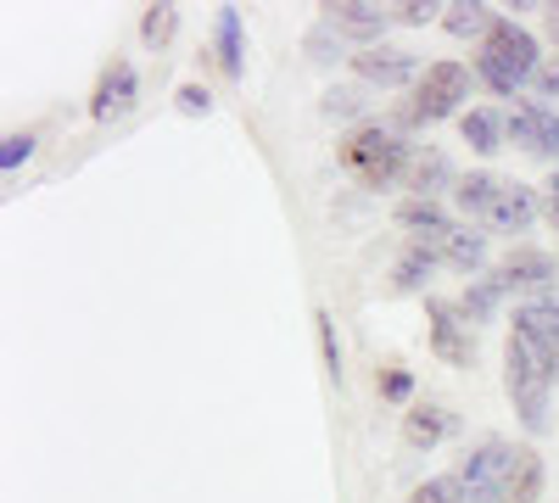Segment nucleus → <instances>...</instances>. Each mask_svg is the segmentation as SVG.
Instances as JSON below:
<instances>
[{"instance_id": "obj_1", "label": "nucleus", "mask_w": 559, "mask_h": 503, "mask_svg": "<svg viewBox=\"0 0 559 503\" xmlns=\"http://www.w3.org/2000/svg\"><path fill=\"white\" fill-rule=\"evenodd\" d=\"M476 73H481V84L492 89V96H515L521 84L537 79V39L521 23L498 17L492 34L481 39V51H476Z\"/></svg>"}, {"instance_id": "obj_2", "label": "nucleus", "mask_w": 559, "mask_h": 503, "mask_svg": "<svg viewBox=\"0 0 559 503\" xmlns=\"http://www.w3.org/2000/svg\"><path fill=\"white\" fill-rule=\"evenodd\" d=\"M342 168L358 179L364 191H386L397 173H408V146L381 123H358L342 141Z\"/></svg>"}, {"instance_id": "obj_3", "label": "nucleus", "mask_w": 559, "mask_h": 503, "mask_svg": "<svg viewBox=\"0 0 559 503\" xmlns=\"http://www.w3.org/2000/svg\"><path fill=\"white\" fill-rule=\"evenodd\" d=\"M548 386H554V375L543 370V358L532 352V342L521 331H509V342H503V392H509V403H515V415H521L526 431L548 426Z\"/></svg>"}, {"instance_id": "obj_4", "label": "nucleus", "mask_w": 559, "mask_h": 503, "mask_svg": "<svg viewBox=\"0 0 559 503\" xmlns=\"http://www.w3.org/2000/svg\"><path fill=\"white\" fill-rule=\"evenodd\" d=\"M464 96H471V73H464L459 62H431L426 73H419L408 107L397 112V123H403V129H414V123H437V118L459 112Z\"/></svg>"}, {"instance_id": "obj_5", "label": "nucleus", "mask_w": 559, "mask_h": 503, "mask_svg": "<svg viewBox=\"0 0 559 503\" xmlns=\"http://www.w3.org/2000/svg\"><path fill=\"white\" fill-rule=\"evenodd\" d=\"M515 453L498 436H487L476 453H464V465L453 470L459 487H464V503H503V487H509V470H515Z\"/></svg>"}, {"instance_id": "obj_6", "label": "nucleus", "mask_w": 559, "mask_h": 503, "mask_svg": "<svg viewBox=\"0 0 559 503\" xmlns=\"http://www.w3.org/2000/svg\"><path fill=\"white\" fill-rule=\"evenodd\" d=\"M426 313H431V352L442 363H453V370H471V363H476V325L459 313V302L431 297Z\"/></svg>"}, {"instance_id": "obj_7", "label": "nucleus", "mask_w": 559, "mask_h": 503, "mask_svg": "<svg viewBox=\"0 0 559 503\" xmlns=\"http://www.w3.org/2000/svg\"><path fill=\"white\" fill-rule=\"evenodd\" d=\"M515 331L532 342V352L543 358V370L559 381V297H537L515 313Z\"/></svg>"}, {"instance_id": "obj_8", "label": "nucleus", "mask_w": 559, "mask_h": 503, "mask_svg": "<svg viewBox=\"0 0 559 503\" xmlns=\"http://www.w3.org/2000/svg\"><path fill=\"white\" fill-rule=\"evenodd\" d=\"M509 134H515V146L532 152V157H559V112L526 101L509 112Z\"/></svg>"}, {"instance_id": "obj_9", "label": "nucleus", "mask_w": 559, "mask_h": 503, "mask_svg": "<svg viewBox=\"0 0 559 503\" xmlns=\"http://www.w3.org/2000/svg\"><path fill=\"white\" fill-rule=\"evenodd\" d=\"M492 280H498L503 291H548V286L559 280V268H554V258H548V252L521 247V252H509V258L492 268Z\"/></svg>"}, {"instance_id": "obj_10", "label": "nucleus", "mask_w": 559, "mask_h": 503, "mask_svg": "<svg viewBox=\"0 0 559 503\" xmlns=\"http://www.w3.org/2000/svg\"><path fill=\"white\" fill-rule=\"evenodd\" d=\"M386 23H392V12L369 7V0H331V7H324V28L353 34V39H376Z\"/></svg>"}, {"instance_id": "obj_11", "label": "nucleus", "mask_w": 559, "mask_h": 503, "mask_svg": "<svg viewBox=\"0 0 559 503\" xmlns=\"http://www.w3.org/2000/svg\"><path fill=\"white\" fill-rule=\"evenodd\" d=\"M532 218H537V191L515 185V179H503V191H498V202H492V213H487V230H498V236H521Z\"/></svg>"}, {"instance_id": "obj_12", "label": "nucleus", "mask_w": 559, "mask_h": 503, "mask_svg": "<svg viewBox=\"0 0 559 503\" xmlns=\"http://www.w3.org/2000/svg\"><path fill=\"white\" fill-rule=\"evenodd\" d=\"M353 73L369 79V84H381V89H392V84L419 79V57H408V51H364V57H353Z\"/></svg>"}, {"instance_id": "obj_13", "label": "nucleus", "mask_w": 559, "mask_h": 503, "mask_svg": "<svg viewBox=\"0 0 559 503\" xmlns=\"http://www.w3.org/2000/svg\"><path fill=\"white\" fill-rule=\"evenodd\" d=\"M129 101H134V68H129V62H112V68L102 73V84H96V101H90V118L107 123V118H118Z\"/></svg>"}, {"instance_id": "obj_14", "label": "nucleus", "mask_w": 559, "mask_h": 503, "mask_svg": "<svg viewBox=\"0 0 559 503\" xmlns=\"http://www.w3.org/2000/svg\"><path fill=\"white\" fill-rule=\"evenodd\" d=\"M437 263H448V268H459V274H476L481 268V258H487V236H476V230H453L437 241V247H426Z\"/></svg>"}, {"instance_id": "obj_15", "label": "nucleus", "mask_w": 559, "mask_h": 503, "mask_svg": "<svg viewBox=\"0 0 559 503\" xmlns=\"http://www.w3.org/2000/svg\"><path fill=\"white\" fill-rule=\"evenodd\" d=\"M397 224H403V230H414V247H437V241L453 230L448 213H442L437 202H419V196L397 202Z\"/></svg>"}, {"instance_id": "obj_16", "label": "nucleus", "mask_w": 559, "mask_h": 503, "mask_svg": "<svg viewBox=\"0 0 559 503\" xmlns=\"http://www.w3.org/2000/svg\"><path fill=\"white\" fill-rule=\"evenodd\" d=\"M498 191H503V179H498V173H464V179H453V202H459V213H464V218H481V224H487Z\"/></svg>"}, {"instance_id": "obj_17", "label": "nucleus", "mask_w": 559, "mask_h": 503, "mask_svg": "<svg viewBox=\"0 0 559 503\" xmlns=\"http://www.w3.org/2000/svg\"><path fill=\"white\" fill-rule=\"evenodd\" d=\"M448 431H453V415H448V408H437V403H419V408H408V415H403V442L408 447H437Z\"/></svg>"}, {"instance_id": "obj_18", "label": "nucleus", "mask_w": 559, "mask_h": 503, "mask_svg": "<svg viewBox=\"0 0 559 503\" xmlns=\"http://www.w3.org/2000/svg\"><path fill=\"white\" fill-rule=\"evenodd\" d=\"M492 7H481V0H453V7H442V28L453 39H487L492 34Z\"/></svg>"}, {"instance_id": "obj_19", "label": "nucleus", "mask_w": 559, "mask_h": 503, "mask_svg": "<svg viewBox=\"0 0 559 503\" xmlns=\"http://www.w3.org/2000/svg\"><path fill=\"white\" fill-rule=\"evenodd\" d=\"M453 179V168H448V157L442 152H419V157H408V191L419 196V202H431L442 185Z\"/></svg>"}, {"instance_id": "obj_20", "label": "nucleus", "mask_w": 559, "mask_h": 503, "mask_svg": "<svg viewBox=\"0 0 559 503\" xmlns=\"http://www.w3.org/2000/svg\"><path fill=\"white\" fill-rule=\"evenodd\" d=\"M543 492V459L532 447L515 453V470H509V487H503V503H537Z\"/></svg>"}, {"instance_id": "obj_21", "label": "nucleus", "mask_w": 559, "mask_h": 503, "mask_svg": "<svg viewBox=\"0 0 559 503\" xmlns=\"http://www.w3.org/2000/svg\"><path fill=\"white\" fill-rule=\"evenodd\" d=\"M459 134H464V146L481 152V157L503 152V123H498L492 112H464V118H459Z\"/></svg>"}, {"instance_id": "obj_22", "label": "nucleus", "mask_w": 559, "mask_h": 503, "mask_svg": "<svg viewBox=\"0 0 559 503\" xmlns=\"http://www.w3.org/2000/svg\"><path fill=\"white\" fill-rule=\"evenodd\" d=\"M218 51H224V73L241 79V68H247L241 57L247 51H241V12L236 7H218Z\"/></svg>"}, {"instance_id": "obj_23", "label": "nucleus", "mask_w": 559, "mask_h": 503, "mask_svg": "<svg viewBox=\"0 0 559 503\" xmlns=\"http://www.w3.org/2000/svg\"><path fill=\"white\" fill-rule=\"evenodd\" d=\"M503 297H509V291H503V286L492 280V274H487V280H476L471 291H464V297H459V313H464V319H471V325H481V319H492V308H498Z\"/></svg>"}, {"instance_id": "obj_24", "label": "nucleus", "mask_w": 559, "mask_h": 503, "mask_svg": "<svg viewBox=\"0 0 559 503\" xmlns=\"http://www.w3.org/2000/svg\"><path fill=\"white\" fill-rule=\"evenodd\" d=\"M179 28V7H146V17H140V39L146 45H168Z\"/></svg>"}, {"instance_id": "obj_25", "label": "nucleus", "mask_w": 559, "mask_h": 503, "mask_svg": "<svg viewBox=\"0 0 559 503\" xmlns=\"http://www.w3.org/2000/svg\"><path fill=\"white\" fill-rule=\"evenodd\" d=\"M431 268H437V258L426 247H408L403 263H397V291H419V280H426Z\"/></svg>"}, {"instance_id": "obj_26", "label": "nucleus", "mask_w": 559, "mask_h": 503, "mask_svg": "<svg viewBox=\"0 0 559 503\" xmlns=\"http://www.w3.org/2000/svg\"><path fill=\"white\" fill-rule=\"evenodd\" d=\"M408 503H464V487H459V476H437L426 487H414Z\"/></svg>"}, {"instance_id": "obj_27", "label": "nucleus", "mask_w": 559, "mask_h": 503, "mask_svg": "<svg viewBox=\"0 0 559 503\" xmlns=\"http://www.w3.org/2000/svg\"><path fill=\"white\" fill-rule=\"evenodd\" d=\"M313 325H319V347H324V375L342 381V347H336V325H331V313H319Z\"/></svg>"}, {"instance_id": "obj_28", "label": "nucleus", "mask_w": 559, "mask_h": 503, "mask_svg": "<svg viewBox=\"0 0 559 503\" xmlns=\"http://www.w3.org/2000/svg\"><path fill=\"white\" fill-rule=\"evenodd\" d=\"M392 12V23H408V28H419V23H431L442 7H431V0H397V7H386Z\"/></svg>"}, {"instance_id": "obj_29", "label": "nucleus", "mask_w": 559, "mask_h": 503, "mask_svg": "<svg viewBox=\"0 0 559 503\" xmlns=\"http://www.w3.org/2000/svg\"><path fill=\"white\" fill-rule=\"evenodd\" d=\"M28 152H34V141H28V134H12V141H7V152H0V168H7V173H17V163H28Z\"/></svg>"}, {"instance_id": "obj_30", "label": "nucleus", "mask_w": 559, "mask_h": 503, "mask_svg": "<svg viewBox=\"0 0 559 503\" xmlns=\"http://www.w3.org/2000/svg\"><path fill=\"white\" fill-rule=\"evenodd\" d=\"M414 392V381H408V370H386L381 375V397H392V403H403Z\"/></svg>"}, {"instance_id": "obj_31", "label": "nucleus", "mask_w": 559, "mask_h": 503, "mask_svg": "<svg viewBox=\"0 0 559 503\" xmlns=\"http://www.w3.org/2000/svg\"><path fill=\"white\" fill-rule=\"evenodd\" d=\"M532 84H537V96H543V101H559V62L537 68V79H532Z\"/></svg>"}, {"instance_id": "obj_32", "label": "nucleus", "mask_w": 559, "mask_h": 503, "mask_svg": "<svg viewBox=\"0 0 559 503\" xmlns=\"http://www.w3.org/2000/svg\"><path fill=\"white\" fill-rule=\"evenodd\" d=\"M324 112H358V89H331V96H324Z\"/></svg>"}, {"instance_id": "obj_33", "label": "nucleus", "mask_w": 559, "mask_h": 503, "mask_svg": "<svg viewBox=\"0 0 559 503\" xmlns=\"http://www.w3.org/2000/svg\"><path fill=\"white\" fill-rule=\"evenodd\" d=\"M179 107H185V112H207L213 101H207V89H197V84H185V89H179Z\"/></svg>"}, {"instance_id": "obj_34", "label": "nucleus", "mask_w": 559, "mask_h": 503, "mask_svg": "<svg viewBox=\"0 0 559 503\" xmlns=\"http://www.w3.org/2000/svg\"><path fill=\"white\" fill-rule=\"evenodd\" d=\"M543 213H548V224L559 230V173H554V185H548V196H543Z\"/></svg>"}, {"instance_id": "obj_35", "label": "nucleus", "mask_w": 559, "mask_h": 503, "mask_svg": "<svg viewBox=\"0 0 559 503\" xmlns=\"http://www.w3.org/2000/svg\"><path fill=\"white\" fill-rule=\"evenodd\" d=\"M548 39L559 45V7H548Z\"/></svg>"}]
</instances>
